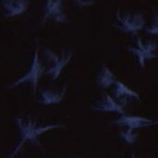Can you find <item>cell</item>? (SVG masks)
Here are the masks:
<instances>
[{"label": "cell", "instance_id": "1", "mask_svg": "<svg viewBox=\"0 0 158 158\" xmlns=\"http://www.w3.org/2000/svg\"><path fill=\"white\" fill-rule=\"evenodd\" d=\"M15 124L18 129L19 136V143L16 146L12 154L9 156L10 157H13L16 156L19 150L23 147L24 143H30L31 144L41 146V143L38 140V137L51 130L65 128L64 124H50V125H38L37 122L31 118V117H18L15 118Z\"/></svg>", "mask_w": 158, "mask_h": 158}, {"label": "cell", "instance_id": "6", "mask_svg": "<svg viewBox=\"0 0 158 158\" xmlns=\"http://www.w3.org/2000/svg\"><path fill=\"white\" fill-rule=\"evenodd\" d=\"M47 20L57 23H66L69 21L65 12L64 0H44V9L41 23Z\"/></svg>", "mask_w": 158, "mask_h": 158}, {"label": "cell", "instance_id": "14", "mask_svg": "<svg viewBox=\"0 0 158 158\" xmlns=\"http://www.w3.org/2000/svg\"><path fill=\"white\" fill-rule=\"evenodd\" d=\"M145 32L150 35H158V13L153 17L150 25L145 29Z\"/></svg>", "mask_w": 158, "mask_h": 158}, {"label": "cell", "instance_id": "9", "mask_svg": "<svg viewBox=\"0 0 158 158\" xmlns=\"http://www.w3.org/2000/svg\"><path fill=\"white\" fill-rule=\"evenodd\" d=\"M31 0H0L4 18H13L26 12Z\"/></svg>", "mask_w": 158, "mask_h": 158}, {"label": "cell", "instance_id": "15", "mask_svg": "<svg viewBox=\"0 0 158 158\" xmlns=\"http://www.w3.org/2000/svg\"><path fill=\"white\" fill-rule=\"evenodd\" d=\"M72 1L74 2L75 5H77L78 6H81V7L90 6L94 4V0H72Z\"/></svg>", "mask_w": 158, "mask_h": 158}, {"label": "cell", "instance_id": "8", "mask_svg": "<svg viewBox=\"0 0 158 158\" xmlns=\"http://www.w3.org/2000/svg\"><path fill=\"white\" fill-rule=\"evenodd\" d=\"M90 109L98 112H113L118 113L120 115L126 114L123 108V105L117 102L115 98L108 94H104L91 106Z\"/></svg>", "mask_w": 158, "mask_h": 158}, {"label": "cell", "instance_id": "16", "mask_svg": "<svg viewBox=\"0 0 158 158\" xmlns=\"http://www.w3.org/2000/svg\"><path fill=\"white\" fill-rule=\"evenodd\" d=\"M157 156H158V155H157Z\"/></svg>", "mask_w": 158, "mask_h": 158}, {"label": "cell", "instance_id": "10", "mask_svg": "<svg viewBox=\"0 0 158 158\" xmlns=\"http://www.w3.org/2000/svg\"><path fill=\"white\" fill-rule=\"evenodd\" d=\"M68 90V84L65 83L62 88H60L58 91L55 90H41L39 91L37 94V102L40 105L44 106H50V105H56L62 102V100L65 97L66 92Z\"/></svg>", "mask_w": 158, "mask_h": 158}, {"label": "cell", "instance_id": "4", "mask_svg": "<svg viewBox=\"0 0 158 158\" xmlns=\"http://www.w3.org/2000/svg\"><path fill=\"white\" fill-rule=\"evenodd\" d=\"M44 71H45V68L41 63V61L39 59V48L37 47L33 53L31 63V66H30L28 71L24 75L19 77L18 80H16L14 82L7 85L6 88L7 89H13L19 84L29 82L31 86V90H32L33 94H36L39 80L42 77V75L44 73Z\"/></svg>", "mask_w": 158, "mask_h": 158}, {"label": "cell", "instance_id": "13", "mask_svg": "<svg viewBox=\"0 0 158 158\" xmlns=\"http://www.w3.org/2000/svg\"><path fill=\"white\" fill-rule=\"evenodd\" d=\"M119 136H120L121 140L127 144L135 143L138 139V134L134 133V131H131L128 129H126L125 131H122L119 133Z\"/></svg>", "mask_w": 158, "mask_h": 158}, {"label": "cell", "instance_id": "11", "mask_svg": "<svg viewBox=\"0 0 158 158\" xmlns=\"http://www.w3.org/2000/svg\"><path fill=\"white\" fill-rule=\"evenodd\" d=\"M113 87V94H114V98L118 99V100H127V98H134L137 101L141 102V96L140 94L135 92L134 90L131 89L130 87H128L125 83H123L120 81H116V82L114 83Z\"/></svg>", "mask_w": 158, "mask_h": 158}, {"label": "cell", "instance_id": "2", "mask_svg": "<svg viewBox=\"0 0 158 158\" xmlns=\"http://www.w3.org/2000/svg\"><path fill=\"white\" fill-rule=\"evenodd\" d=\"M42 55L47 65L44 74L50 76L52 81L58 79L62 70L70 62L73 56V53L70 49H63L59 53H56L51 49H43Z\"/></svg>", "mask_w": 158, "mask_h": 158}, {"label": "cell", "instance_id": "7", "mask_svg": "<svg viewBox=\"0 0 158 158\" xmlns=\"http://www.w3.org/2000/svg\"><path fill=\"white\" fill-rule=\"evenodd\" d=\"M112 125L119 126L126 128L131 131H136L139 129H144L158 124V120L151 119L145 117L141 116H132V115H121L116 120L111 122Z\"/></svg>", "mask_w": 158, "mask_h": 158}, {"label": "cell", "instance_id": "12", "mask_svg": "<svg viewBox=\"0 0 158 158\" xmlns=\"http://www.w3.org/2000/svg\"><path fill=\"white\" fill-rule=\"evenodd\" d=\"M117 79L113 71L106 65H103L96 75V83L100 88L106 89L112 87Z\"/></svg>", "mask_w": 158, "mask_h": 158}, {"label": "cell", "instance_id": "5", "mask_svg": "<svg viewBox=\"0 0 158 158\" xmlns=\"http://www.w3.org/2000/svg\"><path fill=\"white\" fill-rule=\"evenodd\" d=\"M156 50H157L156 42L148 41L144 43L141 38H137L136 44L134 46L128 47V51L137 57L138 63L141 68L145 67V62L147 60L157 58L158 55Z\"/></svg>", "mask_w": 158, "mask_h": 158}, {"label": "cell", "instance_id": "3", "mask_svg": "<svg viewBox=\"0 0 158 158\" xmlns=\"http://www.w3.org/2000/svg\"><path fill=\"white\" fill-rule=\"evenodd\" d=\"M145 19L140 12L120 11L116 12V21L114 27L125 33L136 34L144 28Z\"/></svg>", "mask_w": 158, "mask_h": 158}]
</instances>
